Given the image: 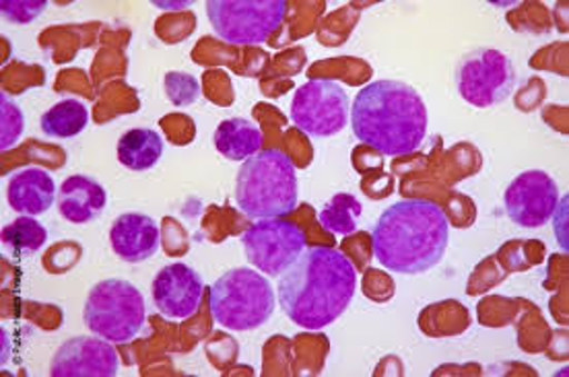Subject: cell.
<instances>
[{
    "label": "cell",
    "instance_id": "8992f818",
    "mask_svg": "<svg viewBox=\"0 0 569 377\" xmlns=\"http://www.w3.org/2000/svg\"><path fill=\"white\" fill-rule=\"evenodd\" d=\"M83 321L110 343H130L144 326V297L129 280H101L87 295Z\"/></svg>",
    "mask_w": 569,
    "mask_h": 377
},
{
    "label": "cell",
    "instance_id": "ba28073f",
    "mask_svg": "<svg viewBox=\"0 0 569 377\" xmlns=\"http://www.w3.org/2000/svg\"><path fill=\"white\" fill-rule=\"evenodd\" d=\"M456 89L472 108H493L512 96L516 70L512 60L493 48H479L456 67Z\"/></svg>",
    "mask_w": 569,
    "mask_h": 377
},
{
    "label": "cell",
    "instance_id": "9a60e30c",
    "mask_svg": "<svg viewBox=\"0 0 569 377\" xmlns=\"http://www.w3.org/2000/svg\"><path fill=\"white\" fill-rule=\"evenodd\" d=\"M57 183L40 168L17 171L7 186L9 207L21 217H40L54 205Z\"/></svg>",
    "mask_w": 569,
    "mask_h": 377
},
{
    "label": "cell",
    "instance_id": "603a6c76",
    "mask_svg": "<svg viewBox=\"0 0 569 377\" xmlns=\"http://www.w3.org/2000/svg\"><path fill=\"white\" fill-rule=\"evenodd\" d=\"M0 116H2V132H0V149L9 151L17 145L19 137L26 130V118L23 112L14 106L11 99L2 93L0 98Z\"/></svg>",
    "mask_w": 569,
    "mask_h": 377
},
{
    "label": "cell",
    "instance_id": "277c9868",
    "mask_svg": "<svg viewBox=\"0 0 569 377\" xmlns=\"http://www.w3.org/2000/svg\"><path fill=\"white\" fill-rule=\"evenodd\" d=\"M236 202L252 219H274L298 207V173L289 155L262 149L243 161L236 180Z\"/></svg>",
    "mask_w": 569,
    "mask_h": 377
},
{
    "label": "cell",
    "instance_id": "6da1fadb",
    "mask_svg": "<svg viewBox=\"0 0 569 377\" xmlns=\"http://www.w3.org/2000/svg\"><path fill=\"white\" fill-rule=\"evenodd\" d=\"M353 262L335 248L316 246L301 251L279 280V301L289 320L318 330L339 320L356 295Z\"/></svg>",
    "mask_w": 569,
    "mask_h": 377
},
{
    "label": "cell",
    "instance_id": "2e32d148",
    "mask_svg": "<svg viewBox=\"0 0 569 377\" xmlns=\"http://www.w3.org/2000/svg\"><path fill=\"white\" fill-rule=\"evenodd\" d=\"M58 210L69 224L86 225L96 221L108 205V192L98 180L87 176H71L58 188Z\"/></svg>",
    "mask_w": 569,
    "mask_h": 377
},
{
    "label": "cell",
    "instance_id": "d6986e66",
    "mask_svg": "<svg viewBox=\"0 0 569 377\" xmlns=\"http://www.w3.org/2000/svg\"><path fill=\"white\" fill-rule=\"evenodd\" d=\"M40 125L50 139H72L89 125V110L79 99H64L43 113Z\"/></svg>",
    "mask_w": 569,
    "mask_h": 377
},
{
    "label": "cell",
    "instance_id": "3957f363",
    "mask_svg": "<svg viewBox=\"0 0 569 377\" xmlns=\"http://www.w3.org/2000/svg\"><path fill=\"white\" fill-rule=\"evenodd\" d=\"M427 106L419 91L400 81H373L357 93L351 128L357 139L388 157L411 155L427 135Z\"/></svg>",
    "mask_w": 569,
    "mask_h": 377
},
{
    "label": "cell",
    "instance_id": "5b68a950",
    "mask_svg": "<svg viewBox=\"0 0 569 377\" xmlns=\"http://www.w3.org/2000/svg\"><path fill=\"white\" fill-rule=\"evenodd\" d=\"M209 306L213 320L233 330H257L274 314L277 297L271 282L252 268H233L214 280L209 291Z\"/></svg>",
    "mask_w": 569,
    "mask_h": 377
},
{
    "label": "cell",
    "instance_id": "ac0fdd59",
    "mask_svg": "<svg viewBox=\"0 0 569 377\" xmlns=\"http://www.w3.org/2000/svg\"><path fill=\"white\" fill-rule=\"evenodd\" d=\"M163 155V140L151 128H132L118 140V161L132 171L156 168Z\"/></svg>",
    "mask_w": 569,
    "mask_h": 377
},
{
    "label": "cell",
    "instance_id": "52a82bcc",
    "mask_svg": "<svg viewBox=\"0 0 569 377\" xmlns=\"http://www.w3.org/2000/svg\"><path fill=\"white\" fill-rule=\"evenodd\" d=\"M284 0H209L207 17L214 33L228 43L267 42L283 23Z\"/></svg>",
    "mask_w": 569,
    "mask_h": 377
},
{
    "label": "cell",
    "instance_id": "44dd1931",
    "mask_svg": "<svg viewBox=\"0 0 569 377\" xmlns=\"http://www.w3.org/2000/svg\"><path fill=\"white\" fill-rule=\"evenodd\" d=\"M0 238H2V246L13 256H29L42 250L48 239V231L33 217H19L13 224L2 229Z\"/></svg>",
    "mask_w": 569,
    "mask_h": 377
},
{
    "label": "cell",
    "instance_id": "ffe728a7",
    "mask_svg": "<svg viewBox=\"0 0 569 377\" xmlns=\"http://www.w3.org/2000/svg\"><path fill=\"white\" fill-rule=\"evenodd\" d=\"M361 202L353 195H335L325 209L320 210L318 221L322 229L332 236H351L356 234Z\"/></svg>",
    "mask_w": 569,
    "mask_h": 377
},
{
    "label": "cell",
    "instance_id": "e0dca14e",
    "mask_svg": "<svg viewBox=\"0 0 569 377\" xmlns=\"http://www.w3.org/2000/svg\"><path fill=\"white\" fill-rule=\"evenodd\" d=\"M214 147L229 161H246L262 151V132L246 118H229L217 126Z\"/></svg>",
    "mask_w": 569,
    "mask_h": 377
},
{
    "label": "cell",
    "instance_id": "5bb4252c",
    "mask_svg": "<svg viewBox=\"0 0 569 377\" xmlns=\"http://www.w3.org/2000/svg\"><path fill=\"white\" fill-rule=\"evenodd\" d=\"M159 225L142 212L120 215L110 227V246L116 256L130 265H139L159 250Z\"/></svg>",
    "mask_w": 569,
    "mask_h": 377
},
{
    "label": "cell",
    "instance_id": "8fae6325",
    "mask_svg": "<svg viewBox=\"0 0 569 377\" xmlns=\"http://www.w3.org/2000/svg\"><path fill=\"white\" fill-rule=\"evenodd\" d=\"M506 212L520 227H542L556 215L559 205V188L556 180L541 169H530L513 178L506 196Z\"/></svg>",
    "mask_w": 569,
    "mask_h": 377
},
{
    "label": "cell",
    "instance_id": "cb8c5ba5",
    "mask_svg": "<svg viewBox=\"0 0 569 377\" xmlns=\"http://www.w3.org/2000/svg\"><path fill=\"white\" fill-rule=\"evenodd\" d=\"M46 7H48V4H46L43 0H40V2H38V0H36V2H11V0H7V2L0 4L2 14H4L9 21L19 23V26L31 23L38 14H42Z\"/></svg>",
    "mask_w": 569,
    "mask_h": 377
},
{
    "label": "cell",
    "instance_id": "7a4b0ae2",
    "mask_svg": "<svg viewBox=\"0 0 569 377\" xmlns=\"http://www.w3.org/2000/svg\"><path fill=\"white\" fill-rule=\"evenodd\" d=\"M450 241L446 212L431 200L409 198L388 207L371 231V250L390 272L421 275L440 265Z\"/></svg>",
    "mask_w": 569,
    "mask_h": 377
},
{
    "label": "cell",
    "instance_id": "7c38bea8",
    "mask_svg": "<svg viewBox=\"0 0 569 377\" xmlns=\"http://www.w3.org/2000/svg\"><path fill=\"white\" fill-rule=\"evenodd\" d=\"M118 353L106 338L77 336L58 347L52 364V377H114L118 374Z\"/></svg>",
    "mask_w": 569,
    "mask_h": 377
},
{
    "label": "cell",
    "instance_id": "7402d4cb",
    "mask_svg": "<svg viewBox=\"0 0 569 377\" xmlns=\"http://www.w3.org/2000/svg\"><path fill=\"white\" fill-rule=\"evenodd\" d=\"M163 83H166L168 99L178 108L194 103L202 93L199 81L192 75H186V72H168Z\"/></svg>",
    "mask_w": 569,
    "mask_h": 377
},
{
    "label": "cell",
    "instance_id": "30bf717a",
    "mask_svg": "<svg viewBox=\"0 0 569 377\" xmlns=\"http://www.w3.org/2000/svg\"><path fill=\"white\" fill-rule=\"evenodd\" d=\"M242 244L250 265L269 277H281L306 250V234L283 217L260 219L243 231Z\"/></svg>",
    "mask_w": 569,
    "mask_h": 377
},
{
    "label": "cell",
    "instance_id": "9c48e42d",
    "mask_svg": "<svg viewBox=\"0 0 569 377\" xmlns=\"http://www.w3.org/2000/svg\"><path fill=\"white\" fill-rule=\"evenodd\" d=\"M291 120L316 139L339 135L349 125L347 91L330 79H312L301 85L291 101Z\"/></svg>",
    "mask_w": 569,
    "mask_h": 377
},
{
    "label": "cell",
    "instance_id": "4fadbf2b",
    "mask_svg": "<svg viewBox=\"0 0 569 377\" xmlns=\"http://www.w3.org/2000/svg\"><path fill=\"white\" fill-rule=\"evenodd\" d=\"M202 279L194 268L182 262L163 266L153 279V301L163 318L188 320L199 311Z\"/></svg>",
    "mask_w": 569,
    "mask_h": 377
}]
</instances>
